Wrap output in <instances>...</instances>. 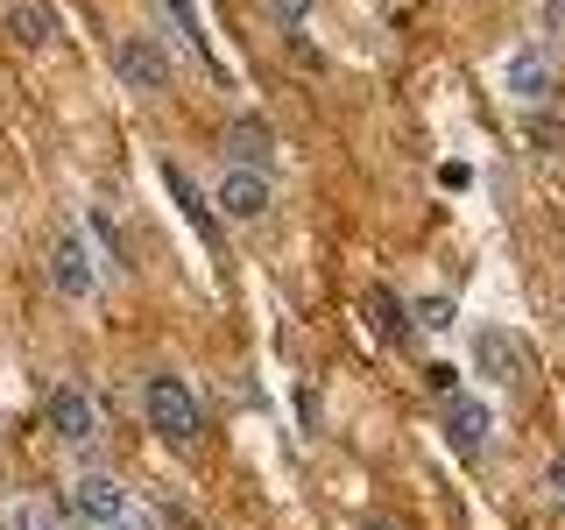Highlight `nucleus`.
Returning <instances> with one entry per match:
<instances>
[{"label":"nucleus","instance_id":"1","mask_svg":"<svg viewBox=\"0 0 565 530\" xmlns=\"http://www.w3.org/2000/svg\"><path fill=\"white\" fill-rule=\"evenodd\" d=\"M106 64H114V85L120 93H135V99H156V93H170V50L156 43V35H114L106 43Z\"/></svg>","mask_w":565,"mask_h":530},{"label":"nucleus","instance_id":"2","mask_svg":"<svg viewBox=\"0 0 565 530\" xmlns=\"http://www.w3.org/2000/svg\"><path fill=\"white\" fill-rule=\"evenodd\" d=\"M141 411H149V432L170 438V446H191V438H199V403H191L184 375H149L141 382Z\"/></svg>","mask_w":565,"mask_h":530},{"label":"nucleus","instance_id":"3","mask_svg":"<svg viewBox=\"0 0 565 530\" xmlns=\"http://www.w3.org/2000/svg\"><path fill=\"white\" fill-rule=\"evenodd\" d=\"M502 93L523 99V106H552V93H558V57H552V43H544V35H530V43H516L502 57Z\"/></svg>","mask_w":565,"mask_h":530},{"label":"nucleus","instance_id":"4","mask_svg":"<svg viewBox=\"0 0 565 530\" xmlns=\"http://www.w3.org/2000/svg\"><path fill=\"white\" fill-rule=\"evenodd\" d=\"M212 205H220L226 220H262V212L276 205V184H269V170L226 163V170H220V184H212Z\"/></svg>","mask_w":565,"mask_h":530},{"label":"nucleus","instance_id":"5","mask_svg":"<svg viewBox=\"0 0 565 530\" xmlns=\"http://www.w3.org/2000/svg\"><path fill=\"white\" fill-rule=\"evenodd\" d=\"M488 432H494L488 403H473V396H459V389H452V403H446V446L459 459H481L488 453Z\"/></svg>","mask_w":565,"mask_h":530},{"label":"nucleus","instance_id":"6","mask_svg":"<svg viewBox=\"0 0 565 530\" xmlns=\"http://www.w3.org/2000/svg\"><path fill=\"white\" fill-rule=\"evenodd\" d=\"M50 432H57L64 446H93L99 438V403L85 396V389H57V396H50Z\"/></svg>","mask_w":565,"mask_h":530},{"label":"nucleus","instance_id":"7","mask_svg":"<svg viewBox=\"0 0 565 530\" xmlns=\"http://www.w3.org/2000/svg\"><path fill=\"white\" fill-rule=\"evenodd\" d=\"M71 509H78L93 530H106V523H120L128 517V488L114 481V474H85L78 488H71Z\"/></svg>","mask_w":565,"mask_h":530},{"label":"nucleus","instance_id":"8","mask_svg":"<svg viewBox=\"0 0 565 530\" xmlns=\"http://www.w3.org/2000/svg\"><path fill=\"white\" fill-rule=\"evenodd\" d=\"M226 163H247V170L276 163V135H269L262 114H234V120H226Z\"/></svg>","mask_w":565,"mask_h":530},{"label":"nucleus","instance_id":"9","mask_svg":"<svg viewBox=\"0 0 565 530\" xmlns=\"http://www.w3.org/2000/svg\"><path fill=\"white\" fill-rule=\"evenodd\" d=\"M50 283H57L64 297H93V262H85L78 234H64L57 247H50Z\"/></svg>","mask_w":565,"mask_h":530},{"label":"nucleus","instance_id":"10","mask_svg":"<svg viewBox=\"0 0 565 530\" xmlns=\"http://www.w3.org/2000/svg\"><path fill=\"white\" fill-rule=\"evenodd\" d=\"M8 35L22 50H43V43H57V14L35 8V0H14V8H8Z\"/></svg>","mask_w":565,"mask_h":530},{"label":"nucleus","instance_id":"11","mask_svg":"<svg viewBox=\"0 0 565 530\" xmlns=\"http://www.w3.org/2000/svg\"><path fill=\"white\" fill-rule=\"evenodd\" d=\"M163 184H170V199H177V205H184V220H191V226H199V234L212 241V205H205V191H199V184H191V177H184V170H177V163H163Z\"/></svg>","mask_w":565,"mask_h":530},{"label":"nucleus","instance_id":"12","mask_svg":"<svg viewBox=\"0 0 565 530\" xmlns=\"http://www.w3.org/2000/svg\"><path fill=\"white\" fill-rule=\"evenodd\" d=\"M163 14L177 22V43H184L191 57H205V64H212V50H205V29H199V14H191V0H163ZM212 71H220V64H212Z\"/></svg>","mask_w":565,"mask_h":530},{"label":"nucleus","instance_id":"13","mask_svg":"<svg viewBox=\"0 0 565 530\" xmlns=\"http://www.w3.org/2000/svg\"><path fill=\"white\" fill-rule=\"evenodd\" d=\"M481 361H488V368H502V382H516V375H523V353H516V340H502V332H481Z\"/></svg>","mask_w":565,"mask_h":530},{"label":"nucleus","instance_id":"14","mask_svg":"<svg viewBox=\"0 0 565 530\" xmlns=\"http://www.w3.org/2000/svg\"><path fill=\"white\" fill-rule=\"evenodd\" d=\"M375 318H382V332H396V340L411 332V318H403V305H396L388 290H375Z\"/></svg>","mask_w":565,"mask_h":530},{"label":"nucleus","instance_id":"15","mask_svg":"<svg viewBox=\"0 0 565 530\" xmlns=\"http://www.w3.org/2000/svg\"><path fill=\"white\" fill-rule=\"evenodd\" d=\"M424 318H417V326H452V305H446V297H424V305H417Z\"/></svg>","mask_w":565,"mask_h":530},{"label":"nucleus","instance_id":"16","mask_svg":"<svg viewBox=\"0 0 565 530\" xmlns=\"http://www.w3.org/2000/svg\"><path fill=\"white\" fill-rule=\"evenodd\" d=\"M269 8L282 14V22H290V29H305V14H311V0H269Z\"/></svg>","mask_w":565,"mask_h":530},{"label":"nucleus","instance_id":"17","mask_svg":"<svg viewBox=\"0 0 565 530\" xmlns=\"http://www.w3.org/2000/svg\"><path fill=\"white\" fill-rule=\"evenodd\" d=\"M22 530H64V523H57V509H29Z\"/></svg>","mask_w":565,"mask_h":530},{"label":"nucleus","instance_id":"18","mask_svg":"<svg viewBox=\"0 0 565 530\" xmlns=\"http://www.w3.org/2000/svg\"><path fill=\"white\" fill-rule=\"evenodd\" d=\"M544 481H552V495H558V502H565V453L552 459V474H544Z\"/></svg>","mask_w":565,"mask_h":530},{"label":"nucleus","instance_id":"19","mask_svg":"<svg viewBox=\"0 0 565 530\" xmlns=\"http://www.w3.org/2000/svg\"><path fill=\"white\" fill-rule=\"evenodd\" d=\"M367 530H403V523H388V517H375V523H367Z\"/></svg>","mask_w":565,"mask_h":530},{"label":"nucleus","instance_id":"20","mask_svg":"<svg viewBox=\"0 0 565 530\" xmlns=\"http://www.w3.org/2000/svg\"><path fill=\"white\" fill-rule=\"evenodd\" d=\"M558 332H565V305H558Z\"/></svg>","mask_w":565,"mask_h":530},{"label":"nucleus","instance_id":"21","mask_svg":"<svg viewBox=\"0 0 565 530\" xmlns=\"http://www.w3.org/2000/svg\"><path fill=\"white\" fill-rule=\"evenodd\" d=\"M106 530H128V523H106Z\"/></svg>","mask_w":565,"mask_h":530}]
</instances>
